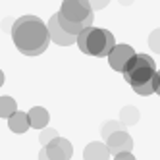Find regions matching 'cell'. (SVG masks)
<instances>
[{
    "instance_id": "6da1fadb",
    "label": "cell",
    "mask_w": 160,
    "mask_h": 160,
    "mask_svg": "<svg viewBox=\"0 0 160 160\" xmlns=\"http://www.w3.org/2000/svg\"><path fill=\"white\" fill-rule=\"evenodd\" d=\"M12 41L16 48L25 56H41L50 44L48 25L37 16H21L12 25Z\"/></svg>"
},
{
    "instance_id": "7a4b0ae2",
    "label": "cell",
    "mask_w": 160,
    "mask_h": 160,
    "mask_svg": "<svg viewBox=\"0 0 160 160\" xmlns=\"http://www.w3.org/2000/svg\"><path fill=\"white\" fill-rule=\"evenodd\" d=\"M56 14H58L60 25L72 35H79L95 21V10L89 0H62L60 12Z\"/></svg>"
},
{
    "instance_id": "3957f363",
    "label": "cell",
    "mask_w": 160,
    "mask_h": 160,
    "mask_svg": "<svg viewBox=\"0 0 160 160\" xmlns=\"http://www.w3.org/2000/svg\"><path fill=\"white\" fill-rule=\"evenodd\" d=\"M77 47L83 54L97 56V58H108V54L116 47V39L108 29L100 27H87L77 35Z\"/></svg>"
},
{
    "instance_id": "277c9868",
    "label": "cell",
    "mask_w": 160,
    "mask_h": 160,
    "mask_svg": "<svg viewBox=\"0 0 160 160\" xmlns=\"http://www.w3.org/2000/svg\"><path fill=\"white\" fill-rule=\"evenodd\" d=\"M123 79L133 87H139L148 83L151 79L156 77L158 70H156V64L148 54H135L133 58L129 60V64L125 66V70L122 72Z\"/></svg>"
},
{
    "instance_id": "5b68a950",
    "label": "cell",
    "mask_w": 160,
    "mask_h": 160,
    "mask_svg": "<svg viewBox=\"0 0 160 160\" xmlns=\"http://www.w3.org/2000/svg\"><path fill=\"white\" fill-rule=\"evenodd\" d=\"M137 52L133 47H129V44H116L114 47V50L108 54V64L114 72H123L125 66L129 64V60L133 58Z\"/></svg>"
},
{
    "instance_id": "8992f818",
    "label": "cell",
    "mask_w": 160,
    "mask_h": 160,
    "mask_svg": "<svg viewBox=\"0 0 160 160\" xmlns=\"http://www.w3.org/2000/svg\"><path fill=\"white\" fill-rule=\"evenodd\" d=\"M47 25H48V31H50V39H52V42H56L58 47H70V44L77 42V35L68 33V31L60 25L58 14H54V16L48 19Z\"/></svg>"
},
{
    "instance_id": "52a82bcc",
    "label": "cell",
    "mask_w": 160,
    "mask_h": 160,
    "mask_svg": "<svg viewBox=\"0 0 160 160\" xmlns=\"http://www.w3.org/2000/svg\"><path fill=\"white\" fill-rule=\"evenodd\" d=\"M44 148H47L50 160H70L73 156V145L66 137H56Z\"/></svg>"
},
{
    "instance_id": "ba28073f",
    "label": "cell",
    "mask_w": 160,
    "mask_h": 160,
    "mask_svg": "<svg viewBox=\"0 0 160 160\" xmlns=\"http://www.w3.org/2000/svg\"><path fill=\"white\" fill-rule=\"evenodd\" d=\"M108 148H110V152L112 156H116L120 152H131L133 151V139H131V135L128 131H116L114 135L108 137V141H106Z\"/></svg>"
},
{
    "instance_id": "9c48e42d",
    "label": "cell",
    "mask_w": 160,
    "mask_h": 160,
    "mask_svg": "<svg viewBox=\"0 0 160 160\" xmlns=\"http://www.w3.org/2000/svg\"><path fill=\"white\" fill-rule=\"evenodd\" d=\"M112 152L106 143L100 141H91L83 148V160H110Z\"/></svg>"
},
{
    "instance_id": "30bf717a",
    "label": "cell",
    "mask_w": 160,
    "mask_h": 160,
    "mask_svg": "<svg viewBox=\"0 0 160 160\" xmlns=\"http://www.w3.org/2000/svg\"><path fill=\"white\" fill-rule=\"evenodd\" d=\"M27 116H29V122H31V128L35 129H44L50 122V114L44 106H33L31 110H27Z\"/></svg>"
},
{
    "instance_id": "8fae6325",
    "label": "cell",
    "mask_w": 160,
    "mask_h": 160,
    "mask_svg": "<svg viewBox=\"0 0 160 160\" xmlns=\"http://www.w3.org/2000/svg\"><path fill=\"white\" fill-rule=\"evenodd\" d=\"M29 125H31V122H29V116H27V112H21V110H18L12 118H8V129L10 131H14V133H25L27 129H29Z\"/></svg>"
},
{
    "instance_id": "7c38bea8",
    "label": "cell",
    "mask_w": 160,
    "mask_h": 160,
    "mask_svg": "<svg viewBox=\"0 0 160 160\" xmlns=\"http://www.w3.org/2000/svg\"><path fill=\"white\" fill-rule=\"evenodd\" d=\"M139 118H141V112H139V108H137V106L128 104V106H123L120 110V120H122V123L125 125V128L135 125L137 122H139Z\"/></svg>"
},
{
    "instance_id": "4fadbf2b",
    "label": "cell",
    "mask_w": 160,
    "mask_h": 160,
    "mask_svg": "<svg viewBox=\"0 0 160 160\" xmlns=\"http://www.w3.org/2000/svg\"><path fill=\"white\" fill-rule=\"evenodd\" d=\"M18 112V102L14 100V97H10V95H4V97H0V118H12L14 114Z\"/></svg>"
},
{
    "instance_id": "5bb4252c",
    "label": "cell",
    "mask_w": 160,
    "mask_h": 160,
    "mask_svg": "<svg viewBox=\"0 0 160 160\" xmlns=\"http://www.w3.org/2000/svg\"><path fill=\"white\" fill-rule=\"evenodd\" d=\"M123 129H125V125L122 123V120H108V122L102 123L100 135H102V139H104V143H106L110 135H114L116 131H123Z\"/></svg>"
},
{
    "instance_id": "9a60e30c",
    "label": "cell",
    "mask_w": 160,
    "mask_h": 160,
    "mask_svg": "<svg viewBox=\"0 0 160 160\" xmlns=\"http://www.w3.org/2000/svg\"><path fill=\"white\" fill-rule=\"evenodd\" d=\"M156 89H158V73H156V77L151 79L148 83L139 85V87H133V91H135L137 95H141V97H151L152 93H156Z\"/></svg>"
},
{
    "instance_id": "2e32d148",
    "label": "cell",
    "mask_w": 160,
    "mask_h": 160,
    "mask_svg": "<svg viewBox=\"0 0 160 160\" xmlns=\"http://www.w3.org/2000/svg\"><path fill=\"white\" fill-rule=\"evenodd\" d=\"M56 137H60L56 129H52V128H44V129H41V131H39V143H41L42 147H47L50 141H54V139H56Z\"/></svg>"
},
{
    "instance_id": "e0dca14e",
    "label": "cell",
    "mask_w": 160,
    "mask_h": 160,
    "mask_svg": "<svg viewBox=\"0 0 160 160\" xmlns=\"http://www.w3.org/2000/svg\"><path fill=\"white\" fill-rule=\"evenodd\" d=\"M148 48L156 54H160V27L151 31V35H148Z\"/></svg>"
},
{
    "instance_id": "ac0fdd59",
    "label": "cell",
    "mask_w": 160,
    "mask_h": 160,
    "mask_svg": "<svg viewBox=\"0 0 160 160\" xmlns=\"http://www.w3.org/2000/svg\"><path fill=\"white\" fill-rule=\"evenodd\" d=\"M89 2L93 6V10H104L110 4V0H89Z\"/></svg>"
},
{
    "instance_id": "d6986e66",
    "label": "cell",
    "mask_w": 160,
    "mask_h": 160,
    "mask_svg": "<svg viewBox=\"0 0 160 160\" xmlns=\"http://www.w3.org/2000/svg\"><path fill=\"white\" fill-rule=\"evenodd\" d=\"M114 160H137L131 152H120V154H116L114 156Z\"/></svg>"
},
{
    "instance_id": "ffe728a7",
    "label": "cell",
    "mask_w": 160,
    "mask_h": 160,
    "mask_svg": "<svg viewBox=\"0 0 160 160\" xmlns=\"http://www.w3.org/2000/svg\"><path fill=\"white\" fill-rule=\"evenodd\" d=\"M39 160H50V156H48V152H47V148H41L39 151Z\"/></svg>"
},
{
    "instance_id": "44dd1931",
    "label": "cell",
    "mask_w": 160,
    "mask_h": 160,
    "mask_svg": "<svg viewBox=\"0 0 160 160\" xmlns=\"http://www.w3.org/2000/svg\"><path fill=\"white\" fill-rule=\"evenodd\" d=\"M2 85H4V72L0 70V87H2Z\"/></svg>"
},
{
    "instance_id": "7402d4cb",
    "label": "cell",
    "mask_w": 160,
    "mask_h": 160,
    "mask_svg": "<svg viewBox=\"0 0 160 160\" xmlns=\"http://www.w3.org/2000/svg\"><path fill=\"white\" fill-rule=\"evenodd\" d=\"M156 95L160 97V70H158V89H156Z\"/></svg>"
}]
</instances>
